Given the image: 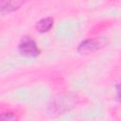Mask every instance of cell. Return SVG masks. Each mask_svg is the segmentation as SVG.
I'll return each instance as SVG.
<instances>
[{
	"instance_id": "obj_1",
	"label": "cell",
	"mask_w": 121,
	"mask_h": 121,
	"mask_svg": "<svg viewBox=\"0 0 121 121\" xmlns=\"http://www.w3.org/2000/svg\"><path fill=\"white\" fill-rule=\"evenodd\" d=\"M78 103V97L76 95H59L55 96L48 105L47 112L52 116H58L65 113L74 108Z\"/></svg>"
},
{
	"instance_id": "obj_2",
	"label": "cell",
	"mask_w": 121,
	"mask_h": 121,
	"mask_svg": "<svg viewBox=\"0 0 121 121\" xmlns=\"http://www.w3.org/2000/svg\"><path fill=\"white\" fill-rule=\"evenodd\" d=\"M19 53L27 58H35L40 55V48L36 42L29 36H24L18 44Z\"/></svg>"
},
{
	"instance_id": "obj_3",
	"label": "cell",
	"mask_w": 121,
	"mask_h": 121,
	"mask_svg": "<svg viewBox=\"0 0 121 121\" xmlns=\"http://www.w3.org/2000/svg\"><path fill=\"white\" fill-rule=\"evenodd\" d=\"M106 44V39L105 38H93V39H87L82 41L78 47V52L80 54H89L95 51L99 50Z\"/></svg>"
},
{
	"instance_id": "obj_4",
	"label": "cell",
	"mask_w": 121,
	"mask_h": 121,
	"mask_svg": "<svg viewBox=\"0 0 121 121\" xmlns=\"http://www.w3.org/2000/svg\"><path fill=\"white\" fill-rule=\"evenodd\" d=\"M25 4L24 1H0V12L1 13H9L19 9Z\"/></svg>"
},
{
	"instance_id": "obj_5",
	"label": "cell",
	"mask_w": 121,
	"mask_h": 121,
	"mask_svg": "<svg viewBox=\"0 0 121 121\" xmlns=\"http://www.w3.org/2000/svg\"><path fill=\"white\" fill-rule=\"evenodd\" d=\"M53 25H54V19L52 17H44L37 23L36 29L40 33H45L52 28Z\"/></svg>"
},
{
	"instance_id": "obj_6",
	"label": "cell",
	"mask_w": 121,
	"mask_h": 121,
	"mask_svg": "<svg viewBox=\"0 0 121 121\" xmlns=\"http://www.w3.org/2000/svg\"><path fill=\"white\" fill-rule=\"evenodd\" d=\"M17 115L12 112H7L0 114V121H17Z\"/></svg>"
},
{
	"instance_id": "obj_7",
	"label": "cell",
	"mask_w": 121,
	"mask_h": 121,
	"mask_svg": "<svg viewBox=\"0 0 121 121\" xmlns=\"http://www.w3.org/2000/svg\"><path fill=\"white\" fill-rule=\"evenodd\" d=\"M116 92H117V100H119V84L116 85Z\"/></svg>"
}]
</instances>
